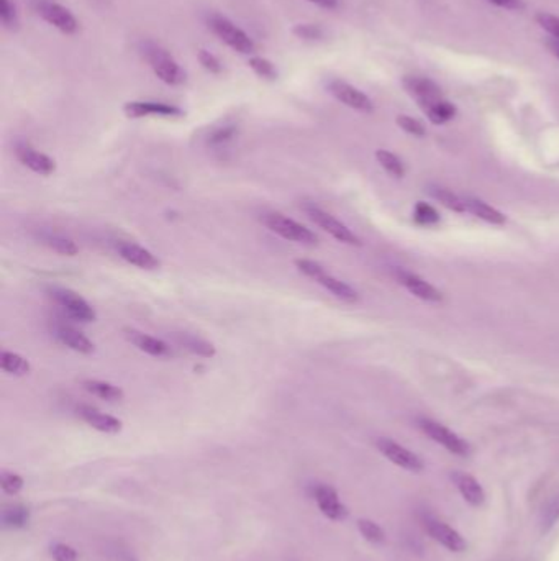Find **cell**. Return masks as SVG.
<instances>
[{"label": "cell", "mask_w": 559, "mask_h": 561, "mask_svg": "<svg viewBox=\"0 0 559 561\" xmlns=\"http://www.w3.org/2000/svg\"><path fill=\"white\" fill-rule=\"evenodd\" d=\"M328 91L333 97L339 101L344 106L349 108L358 110V112L371 113L374 110V103H372L371 98L366 96L364 92H361L359 89H356L354 86L348 84V82L335 79L328 84Z\"/></svg>", "instance_id": "cell-9"}, {"label": "cell", "mask_w": 559, "mask_h": 561, "mask_svg": "<svg viewBox=\"0 0 559 561\" xmlns=\"http://www.w3.org/2000/svg\"><path fill=\"white\" fill-rule=\"evenodd\" d=\"M118 255L123 258L128 265H133L140 269H148V271H153V269L160 268V260L153 255L150 250L143 248V246L130 243V241H122L117 246Z\"/></svg>", "instance_id": "cell-17"}, {"label": "cell", "mask_w": 559, "mask_h": 561, "mask_svg": "<svg viewBox=\"0 0 559 561\" xmlns=\"http://www.w3.org/2000/svg\"><path fill=\"white\" fill-rule=\"evenodd\" d=\"M123 112L130 118L150 117V115H158V117H183L184 115L179 107L163 102H128L125 103Z\"/></svg>", "instance_id": "cell-16"}, {"label": "cell", "mask_w": 559, "mask_h": 561, "mask_svg": "<svg viewBox=\"0 0 559 561\" xmlns=\"http://www.w3.org/2000/svg\"><path fill=\"white\" fill-rule=\"evenodd\" d=\"M396 122L400 128H402L404 131H407V133H410V135H414V136H425L426 135V128L424 126V123L414 117H409V115H399V117L396 118Z\"/></svg>", "instance_id": "cell-38"}, {"label": "cell", "mask_w": 559, "mask_h": 561, "mask_svg": "<svg viewBox=\"0 0 559 561\" xmlns=\"http://www.w3.org/2000/svg\"><path fill=\"white\" fill-rule=\"evenodd\" d=\"M250 68L255 71V73L260 76L262 79H270L274 81L277 78V69L276 66H274L270 59L266 58H261V56H253L250 58Z\"/></svg>", "instance_id": "cell-35"}, {"label": "cell", "mask_w": 559, "mask_h": 561, "mask_svg": "<svg viewBox=\"0 0 559 561\" xmlns=\"http://www.w3.org/2000/svg\"><path fill=\"white\" fill-rule=\"evenodd\" d=\"M199 61L207 71H210V73H213V74L222 73L220 61H218V59L213 56L210 51H207V49H200L199 51Z\"/></svg>", "instance_id": "cell-42"}, {"label": "cell", "mask_w": 559, "mask_h": 561, "mask_svg": "<svg viewBox=\"0 0 559 561\" xmlns=\"http://www.w3.org/2000/svg\"><path fill=\"white\" fill-rule=\"evenodd\" d=\"M125 337L128 338V342L131 345H135L136 348L143 353L150 356H156V358H164V356L171 355V346L163 340L151 337V335H146L143 332H138V330L127 328L125 330Z\"/></svg>", "instance_id": "cell-18"}, {"label": "cell", "mask_w": 559, "mask_h": 561, "mask_svg": "<svg viewBox=\"0 0 559 561\" xmlns=\"http://www.w3.org/2000/svg\"><path fill=\"white\" fill-rule=\"evenodd\" d=\"M30 507L24 504L5 505L2 510V524L5 529H25L30 524Z\"/></svg>", "instance_id": "cell-23"}, {"label": "cell", "mask_w": 559, "mask_h": 561, "mask_svg": "<svg viewBox=\"0 0 559 561\" xmlns=\"http://www.w3.org/2000/svg\"><path fill=\"white\" fill-rule=\"evenodd\" d=\"M82 386H84V389L89 394L96 395L98 399L107 400V403H117V400H122L125 395L123 389L113 386L111 383L98 381V379H87V381L82 383Z\"/></svg>", "instance_id": "cell-25"}, {"label": "cell", "mask_w": 559, "mask_h": 561, "mask_svg": "<svg viewBox=\"0 0 559 561\" xmlns=\"http://www.w3.org/2000/svg\"><path fill=\"white\" fill-rule=\"evenodd\" d=\"M0 368L7 374H12V376H26V374H30L31 371V365L29 360L19 353L7 350H4L2 353H0Z\"/></svg>", "instance_id": "cell-26"}, {"label": "cell", "mask_w": 559, "mask_h": 561, "mask_svg": "<svg viewBox=\"0 0 559 561\" xmlns=\"http://www.w3.org/2000/svg\"><path fill=\"white\" fill-rule=\"evenodd\" d=\"M141 49H143V54L146 61L150 63L151 69L155 71V74L163 82H166L169 86H179L185 81V73L166 49L151 41L143 43Z\"/></svg>", "instance_id": "cell-1"}, {"label": "cell", "mask_w": 559, "mask_h": 561, "mask_svg": "<svg viewBox=\"0 0 559 561\" xmlns=\"http://www.w3.org/2000/svg\"><path fill=\"white\" fill-rule=\"evenodd\" d=\"M402 86L409 96L415 98L421 110L443 98L440 86L429 78H424V76H405Z\"/></svg>", "instance_id": "cell-8"}, {"label": "cell", "mask_w": 559, "mask_h": 561, "mask_svg": "<svg viewBox=\"0 0 559 561\" xmlns=\"http://www.w3.org/2000/svg\"><path fill=\"white\" fill-rule=\"evenodd\" d=\"M173 337L178 342V345H180L185 350H189L190 353L202 356V358H213V356L217 355L215 346H213L210 342H207V340L197 337L194 333L176 332Z\"/></svg>", "instance_id": "cell-21"}, {"label": "cell", "mask_w": 559, "mask_h": 561, "mask_svg": "<svg viewBox=\"0 0 559 561\" xmlns=\"http://www.w3.org/2000/svg\"><path fill=\"white\" fill-rule=\"evenodd\" d=\"M414 218L420 225H435L440 222V213L433 206L426 202H416L414 208Z\"/></svg>", "instance_id": "cell-32"}, {"label": "cell", "mask_w": 559, "mask_h": 561, "mask_svg": "<svg viewBox=\"0 0 559 561\" xmlns=\"http://www.w3.org/2000/svg\"><path fill=\"white\" fill-rule=\"evenodd\" d=\"M466 207H468V212L473 213L481 220H484L487 223L492 225H503L506 223V216L501 211H497L496 207L489 206L484 201L481 199H464Z\"/></svg>", "instance_id": "cell-24"}, {"label": "cell", "mask_w": 559, "mask_h": 561, "mask_svg": "<svg viewBox=\"0 0 559 561\" xmlns=\"http://www.w3.org/2000/svg\"><path fill=\"white\" fill-rule=\"evenodd\" d=\"M376 159H377V163H379L381 166L392 176V178H397V179L404 178V174H405L404 163L400 161V159L394 155V153L387 151V150H377Z\"/></svg>", "instance_id": "cell-30"}, {"label": "cell", "mask_w": 559, "mask_h": 561, "mask_svg": "<svg viewBox=\"0 0 559 561\" xmlns=\"http://www.w3.org/2000/svg\"><path fill=\"white\" fill-rule=\"evenodd\" d=\"M489 2L507 10H522L525 7L523 0H489Z\"/></svg>", "instance_id": "cell-44"}, {"label": "cell", "mask_w": 559, "mask_h": 561, "mask_svg": "<svg viewBox=\"0 0 559 561\" xmlns=\"http://www.w3.org/2000/svg\"><path fill=\"white\" fill-rule=\"evenodd\" d=\"M54 337H56L64 346L78 351L81 355H91L94 353L96 350V345L92 343L91 338H87L84 333L79 332V330H76L69 325H64V323L54 328Z\"/></svg>", "instance_id": "cell-20"}, {"label": "cell", "mask_w": 559, "mask_h": 561, "mask_svg": "<svg viewBox=\"0 0 559 561\" xmlns=\"http://www.w3.org/2000/svg\"><path fill=\"white\" fill-rule=\"evenodd\" d=\"M78 412L81 419L84 420L87 425H91L98 432L107 433V435H117V433L122 432L123 423L122 420L117 419V417L103 414V412L94 409V407L91 405H81Z\"/></svg>", "instance_id": "cell-15"}, {"label": "cell", "mask_w": 559, "mask_h": 561, "mask_svg": "<svg viewBox=\"0 0 559 561\" xmlns=\"http://www.w3.org/2000/svg\"><path fill=\"white\" fill-rule=\"evenodd\" d=\"M40 240H41V243H45L53 251H56L63 256H76L79 253V246L76 245L73 240L66 238V236L59 235V233L41 232Z\"/></svg>", "instance_id": "cell-27"}, {"label": "cell", "mask_w": 559, "mask_h": 561, "mask_svg": "<svg viewBox=\"0 0 559 561\" xmlns=\"http://www.w3.org/2000/svg\"><path fill=\"white\" fill-rule=\"evenodd\" d=\"M425 527L433 537V540H436L440 545L448 548L449 552L459 553L466 550V540L461 537V533L445 524V522L429 517V519L425 520Z\"/></svg>", "instance_id": "cell-13"}, {"label": "cell", "mask_w": 559, "mask_h": 561, "mask_svg": "<svg viewBox=\"0 0 559 561\" xmlns=\"http://www.w3.org/2000/svg\"><path fill=\"white\" fill-rule=\"evenodd\" d=\"M424 112H425L426 117H429L431 123L443 125V123H446V122H449V120L454 118V115H456V107H454L451 102L441 98V101L431 103L430 107L424 108Z\"/></svg>", "instance_id": "cell-29"}, {"label": "cell", "mask_w": 559, "mask_h": 561, "mask_svg": "<svg viewBox=\"0 0 559 561\" xmlns=\"http://www.w3.org/2000/svg\"><path fill=\"white\" fill-rule=\"evenodd\" d=\"M49 553H51L54 561H79L78 552L71 545H68V543H53V545L49 547Z\"/></svg>", "instance_id": "cell-37"}, {"label": "cell", "mask_w": 559, "mask_h": 561, "mask_svg": "<svg viewBox=\"0 0 559 561\" xmlns=\"http://www.w3.org/2000/svg\"><path fill=\"white\" fill-rule=\"evenodd\" d=\"M314 499L317 505H319L320 512L327 517V519L342 522L348 517V507L344 505L337 492L335 487L328 486V484H317L314 487Z\"/></svg>", "instance_id": "cell-10"}, {"label": "cell", "mask_w": 559, "mask_h": 561, "mask_svg": "<svg viewBox=\"0 0 559 561\" xmlns=\"http://www.w3.org/2000/svg\"><path fill=\"white\" fill-rule=\"evenodd\" d=\"M309 2L319 5V7L323 9H337L339 0H309Z\"/></svg>", "instance_id": "cell-45"}, {"label": "cell", "mask_w": 559, "mask_h": 561, "mask_svg": "<svg viewBox=\"0 0 559 561\" xmlns=\"http://www.w3.org/2000/svg\"><path fill=\"white\" fill-rule=\"evenodd\" d=\"M559 520V494L548 500L541 512V530L548 532Z\"/></svg>", "instance_id": "cell-34"}, {"label": "cell", "mask_w": 559, "mask_h": 561, "mask_svg": "<svg viewBox=\"0 0 559 561\" xmlns=\"http://www.w3.org/2000/svg\"><path fill=\"white\" fill-rule=\"evenodd\" d=\"M237 133V130H235V126H222V128H217L213 133L208 136V145H223V143L230 141Z\"/></svg>", "instance_id": "cell-41"}, {"label": "cell", "mask_w": 559, "mask_h": 561, "mask_svg": "<svg viewBox=\"0 0 559 561\" xmlns=\"http://www.w3.org/2000/svg\"><path fill=\"white\" fill-rule=\"evenodd\" d=\"M317 283L323 285L327 290H330V293L338 297V299H342L343 302H348V304H356V302L359 300V294L356 293V289H353L349 284L343 283L342 279L332 276L330 273L323 274V276L317 279Z\"/></svg>", "instance_id": "cell-22"}, {"label": "cell", "mask_w": 559, "mask_h": 561, "mask_svg": "<svg viewBox=\"0 0 559 561\" xmlns=\"http://www.w3.org/2000/svg\"><path fill=\"white\" fill-rule=\"evenodd\" d=\"M416 425L421 432L425 433L426 437H430L433 442L440 443L441 447H445L448 452H451L458 456H468L471 453L469 443L463 440L458 433H454L453 430H449L448 427L441 425L431 419H425V417H420L416 420Z\"/></svg>", "instance_id": "cell-4"}, {"label": "cell", "mask_w": 559, "mask_h": 561, "mask_svg": "<svg viewBox=\"0 0 559 561\" xmlns=\"http://www.w3.org/2000/svg\"><path fill=\"white\" fill-rule=\"evenodd\" d=\"M295 266L300 273H304L307 278L317 280L320 276L327 273V269L323 268L320 263H317L314 260H305V258H299V260H295Z\"/></svg>", "instance_id": "cell-36"}, {"label": "cell", "mask_w": 559, "mask_h": 561, "mask_svg": "<svg viewBox=\"0 0 559 561\" xmlns=\"http://www.w3.org/2000/svg\"><path fill=\"white\" fill-rule=\"evenodd\" d=\"M38 14H40L49 25L56 26L59 31L66 33V35L74 33L79 26L78 20L74 19V15L59 4L41 2L40 5H38Z\"/></svg>", "instance_id": "cell-14"}, {"label": "cell", "mask_w": 559, "mask_h": 561, "mask_svg": "<svg viewBox=\"0 0 559 561\" xmlns=\"http://www.w3.org/2000/svg\"><path fill=\"white\" fill-rule=\"evenodd\" d=\"M292 31H294V35H295V36L300 38V40H310V41L320 40L322 35H323V31H322L320 26L310 25V24L295 25Z\"/></svg>", "instance_id": "cell-40"}, {"label": "cell", "mask_w": 559, "mask_h": 561, "mask_svg": "<svg viewBox=\"0 0 559 561\" xmlns=\"http://www.w3.org/2000/svg\"><path fill=\"white\" fill-rule=\"evenodd\" d=\"M262 223H265L271 232L289 241H294V243L307 246H315L319 243V236L312 232L310 228L304 227L302 223L295 222V220L282 216V213L279 212L265 213V216H262Z\"/></svg>", "instance_id": "cell-2"}, {"label": "cell", "mask_w": 559, "mask_h": 561, "mask_svg": "<svg viewBox=\"0 0 559 561\" xmlns=\"http://www.w3.org/2000/svg\"><path fill=\"white\" fill-rule=\"evenodd\" d=\"M208 24H210L213 33L235 51L241 54H250L255 51V41L243 30L238 29L233 21H230L222 15H212Z\"/></svg>", "instance_id": "cell-5"}, {"label": "cell", "mask_w": 559, "mask_h": 561, "mask_svg": "<svg viewBox=\"0 0 559 561\" xmlns=\"http://www.w3.org/2000/svg\"><path fill=\"white\" fill-rule=\"evenodd\" d=\"M453 481L456 484L459 494L468 504L474 505V507H481L486 502L484 487L481 486V482L474 476L468 475V472L456 471L453 472Z\"/></svg>", "instance_id": "cell-19"}, {"label": "cell", "mask_w": 559, "mask_h": 561, "mask_svg": "<svg viewBox=\"0 0 559 561\" xmlns=\"http://www.w3.org/2000/svg\"><path fill=\"white\" fill-rule=\"evenodd\" d=\"M358 530L361 532L366 540L371 543H382L386 540V532H384L376 522H372L369 519H359L358 520Z\"/></svg>", "instance_id": "cell-33"}, {"label": "cell", "mask_w": 559, "mask_h": 561, "mask_svg": "<svg viewBox=\"0 0 559 561\" xmlns=\"http://www.w3.org/2000/svg\"><path fill=\"white\" fill-rule=\"evenodd\" d=\"M536 21H538L541 29L546 30L555 40L559 41V16L548 12H540L536 15Z\"/></svg>", "instance_id": "cell-39"}, {"label": "cell", "mask_w": 559, "mask_h": 561, "mask_svg": "<svg viewBox=\"0 0 559 561\" xmlns=\"http://www.w3.org/2000/svg\"><path fill=\"white\" fill-rule=\"evenodd\" d=\"M396 279L409 290L410 294H414L421 300L433 302V304H438V302L443 300V294L435 288V285L426 283L425 279H421L414 273L405 271V269H396Z\"/></svg>", "instance_id": "cell-12"}, {"label": "cell", "mask_w": 559, "mask_h": 561, "mask_svg": "<svg viewBox=\"0 0 559 561\" xmlns=\"http://www.w3.org/2000/svg\"><path fill=\"white\" fill-rule=\"evenodd\" d=\"M25 486V480L12 471H2L0 475V487L7 496H19Z\"/></svg>", "instance_id": "cell-31"}, {"label": "cell", "mask_w": 559, "mask_h": 561, "mask_svg": "<svg viewBox=\"0 0 559 561\" xmlns=\"http://www.w3.org/2000/svg\"><path fill=\"white\" fill-rule=\"evenodd\" d=\"M429 194L433 197V199L438 201L441 203V206H445L446 208L453 212H468V207H466V202L463 197H459L456 194H453L451 191L445 189V187H438V186H431L429 189Z\"/></svg>", "instance_id": "cell-28"}, {"label": "cell", "mask_w": 559, "mask_h": 561, "mask_svg": "<svg viewBox=\"0 0 559 561\" xmlns=\"http://www.w3.org/2000/svg\"><path fill=\"white\" fill-rule=\"evenodd\" d=\"M15 155L24 166L31 169V171L36 174L51 176L54 171H56V163H54V159L45 155V153L36 151L35 148L29 145V143H16Z\"/></svg>", "instance_id": "cell-11"}, {"label": "cell", "mask_w": 559, "mask_h": 561, "mask_svg": "<svg viewBox=\"0 0 559 561\" xmlns=\"http://www.w3.org/2000/svg\"><path fill=\"white\" fill-rule=\"evenodd\" d=\"M546 45H548V48H550V51L555 54L556 58H559V41L555 40V38H551V40L548 41Z\"/></svg>", "instance_id": "cell-46"}, {"label": "cell", "mask_w": 559, "mask_h": 561, "mask_svg": "<svg viewBox=\"0 0 559 561\" xmlns=\"http://www.w3.org/2000/svg\"><path fill=\"white\" fill-rule=\"evenodd\" d=\"M51 297L69 313L71 317L76 318V320L94 322L97 318V313L94 309H92L89 302L82 299V297L78 293H74V290L64 289V288H53Z\"/></svg>", "instance_id": "cell-7"}, {"label": "cell", "mask_w": 559, "mask_h": 561, "mask_svg": "<svg viewBox=\"0 0 559 561\" xmlns=\"http://www.w3.org/2000/svg\"><path fill=\"white\" fill-rule=\"evenodd\" d=\"M0 16H2V24L5 26H9V29H12V26L16 25L15 7L10 0H2V12H0Z\"/></svg>", "instance_id": "cell-43"}, {"label": "cell", "mask_w": 559, "mask_h": 561, "mask_svg": "<svg viewBox=\"0 0 559 561\" xmlns=\"http://www.w3.org/2000/svg\"><path fill=\"white\" fill-rule=\"evenodd\" d=\"M304 211L307 212V216L310 217L312 222L319 225V227L325 230L327 233H330L335 240L342 241V243H344V245H352V246L363 245V241H361L359 236L353 233L352 230L347 227V225L339 222V220L333 217L332 213H328V212L323 211V208H320L319 206H315V203H305Z\"/></svg>", "instance_id": "cell-3"}, {"label": "cell", "mask_w": 559, "mask_h": 561, "mask_svg": "<svg viewBox=\"0 0 559 561\" xmlns=\"http://www.w3.org/2000/svg\"><path fill=\"white\" fill-rule=\"evenodd\" d=\"M376 447L379 452L386 456L389 461H392L394 465H397L400 468H404V470L407 471H414V472H419L425 468L424 461L419 455H415L414 452H410L409 448L402 447V445L394 442L392 438H386V437H381L376 440Z\"/></svg>", "instance_id": "cell-6"}]
</instances>
